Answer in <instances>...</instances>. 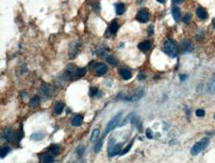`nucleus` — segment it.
<instances>
[{
  "label": "nucleus",
  "mask_w": 215,
  "mask_h": 163,
  "mask_svg": "<svg viewBox=\"0 0 215 163\" xmlns=\"http://www.w3.org/2000/svg\"><path fill=\"white\" fill-rule=\"evenodd\" d=\"M50 151L53 154H55V156H57V154H58L59 152H60V147L57 144H54V145H52V147L50 148Z\"/></svg>",
  "instance_id": "nucleus-23"
},
{
  "label": "nucleus",
  "mask_w": 215,
  "mask_h": 163,
  "mask_svg": "<svg viewBox=\"0 0 215 163\" xmlns=\"http://www.w3.org/2000/svg\"><path fill=\"white\" fill-rule=\"evenodd\" d=\"M136 19L141 23H146L149 20V14L148 12H146L144 10H141L137 14Z\"/></svg>",
  "instance_id": "nucleus-5"
},
{
  "label": "nucleus",
  "mask_w": 215,
  "mask_h": 163,
  "mask_svg": "<svg viewBox=\"0 0 215 163\" xmlns=\"http://www.w3.org/2000/svg\"><path fill=\"white\" fill-rule=\"evenodd\" d=\"M95 70H96L98 75H103L107 72V66L104 63H98L95 67Z\"/></svg>",
  "instance_id": "nucleus-7"
},
{
  "label": "nucleus",
  "mask_w": 215,
  "mask_h": 163,
  "mask_svg": "<svg viewBox=\"0 0 215 163\" xmlns=\"http://www.w3.org/2000/svg\"><path fill=\"white\" fill-rule=\"evenodd\" d=\"M119 30V24L116 20H114L113 22L110 24V27H109V32L112 33V34H116Z\"/></svg>",
  "instance_id": "nucleus-14"
},
{
  "label": "nucleus",
  "mask_w": 215,
  "mask_h": 163,
  "mask_svg": "<svg viewBox=\"0 0 215 163\" xmlns=\"http://www.w3.org/2000/svg\"><path fill=\"white\" fill-rule=\"evenodd\" d=\"M120 149H122V144H117L114 145V147L112 148V150L109 152V156H114L116 154H119V153H120Z\"/></svg>",
  "instance_id": "nucleus-13"
},
{
  "label": "nucleus",
  "mask_w": 215,
  "mask_h": 163,
  "mask_svg": "<svg viewBox=\"0 0 215 163\" xmlns=\"http://www.w3.org/2000/svg\"><path fill=\"white\" fill-rule=\"evenodd\" d=\"M83 122V117L81 114H77L76 117L72 119V125L75 127H79L80 126Z\"/></svg>",
  "instance_id": "nucleus-11"
},
{
  "label": "nucleus",
  "mask_w": 215,
  "mask_h": 163,
  "mask_svg": "<svg viewBox=\"0 0 215 163\" xmlns=\"http://www.w3.org/2000/svg\"><path fill=\"white\" fill-rule=\"evenodd\" d=\"M43 137H44V134L43 133H34L31 135V139L33 140H36V141H38V140H41L43 139Z\"/></svg>",
  "instance_id": "nucleus-21"
},
{
  "label": "nucleus",
  "mask_w": 215,
  "mask_h": 163,
  "mask_svg": "<svg viewBox=\"0 0 215 163\" xmlns=\"http://www.w3.org/2000/svg\"><path fill=\"white\" fill-rule=\"evenodd\" d=\"M122 117V114H117L116 117H114L112 118L110 121L108 122V124L106 125V128H105V134H108L109 132H111L113 129L118 125L119 122H120V119Z\"/></svg>",
  "instance_id": "nucleus-3"
},
{
  "label": "nucleus",
  "mask_w": 215,
  "mask_h": 163,
  "mask_svg": "<svg viewBox=\"0 0 215 163\" xmlns=\"http://www.w3.org/2000/svg\"><path fill=\"white\" fill-rule=\"evenodd\" d=\"M39 93L43 98H48L52 94V88L49 85H43L39 90Z\"/></svg>",
  "instance_id": "nucleus-6"
},
{
  "label": "nucleus",
  "mask_w": 215,
  "mask_h": 163,
  "mask_svg": "<svg viewBox=\"0 0 215 163\" xmlns=\"http://www.w3.org/2000/svg\"><path fill=\"white\" fill-rule=\"evenodd\" d=\"M11 151V148L10 147H3L2 149H1V151H0V157H5L6 156H7V154Z\"/></svg>",
  "instance_id": "nucleus-24"
},
{
  "label": "nucleus",
  "mask_w": 215,
  "mask_h": 163,
  "mask_svg": "<svg viewBox=\"0 0 215 163\" xmlns=\"http://www.w3.org/2000/svg\"><path fill=\"white\" fill-rule=\"evenodd\" d=\"M196 14H197L198 17L202 20H205L208 18V12H206V11L202 7H198V9L196 10Z\"/></svg>",
  "instance_id": "nucleus-10"
},
{
  "label": "nucleus",
  "mask_w": 215,
  "mask_h": 163,
  "mask_svg": "<svg viewBox=\"0 0 215 163\" xmlns=\"http://www.w3.org/2000/svg\"><path fill=\"white\" fill-rule=\"evenodd\" d=\"M208 90L209 93H215V77L211 79L208 84Z\"/></svg>",
  "instance_id": "nucleus-19"
},
{
  "label": "nucleus",
  "mask_w": 215,
  "mask_h": 163,
  "mask_svg": "<svg viewBox=\"0 0 215 163\" xmlns=\"http://www.w3.org/2000/svg\"><path fill=\"white\" fill-rule=\"evenodd\" d=\"M150 47H151V43H150L149 41H144V42H141L139 45H138V48H139L141 51H144V53H145V51H147L149 49H150Z\"/></svg>",
  "instance_id": "nucleus-12"
},
{
  "label": "nucleus",
  "mask_w": 215,
  "mask_h": 163,
  "mask_svg": "<svg viewBox=\"0 0 215 163\" xmlns=\"http://www.w3.org/2000/svg\"><path fill=\"white\" fill-rule=\"evenodd\" d=\"M190 20H191V15L187 14L186 16H184V23H190Z\"/></svg>",
  "instance_id": "nucleus-30"
},
{
  "label": "nucleus",
  "mask_w": 215,
  "mask_h": 163,
  "mask_svg": "<svg viewBox=\"0 0 215 163\" xmlns=\"http://www.w3.org/2000/svg\"><path fill=\"white\" fill-rule=\"evenodd\" d=\"M16 137H17V134L14 131H12L11 129H6L3 132V138L7 141H10L11 142V141L16 140Z\"/></svg>",
  "instance_id": "nucleus-4"
},
{
  "label": "nucleus",
  "mask_w": 215,
  "mask_h": 163,
  "mask_svg": "<svg viewBox=\"0 0 215 163\" xmlns=\"http://www.w3.org/2000/svg\"><path fill=\"white\" fill-rule=\"evenodd\" d=\"M98 135H100V131H98V129H95L92 133V135H91V141L96 140L98 137Z\"/></svg>",
  "instance_id": "nucleus-27"
},
{
  "label": "nucleus",
  "mask_w": 215,
  "mask_h": 163,
  "mask_svg": "<svg viewBox=\"0 0 215 163\" xmlns=\"http://www.w3.org/2000/svg\"><path fill=\"white\" fill-rule=\"evenodd\" d=\"M39 103H40V97L38 96H36L33 97V99L30 102V105H31L33 108H36V107L39 106Z\"/></svg>",
  "instance_id": "nucleus-18"
},
{
  "label": "nucleus",
  "mask_w": 215,
  "mask_h": 163,
  "mask_svg": "<svg viewBox=\"0 0 215 163\" xmlns=\"http://www.w3.org/2000/svg\"><path fill=\"white\" fill-rule=\"evenodd\" d=\"M97 91H98V90L96 89V88H93V89H91V96H95V94H96L97 93Z\"/></svg>",
  "instance_id": "nucleus-33"
},
{
  "label": "nucleus",
  "mask_w": 215,
  "mask_h": 163,
  "mask_svg": "<svg viewBox=\"0 0 215 163\" xmlns=\"http://www.w3.org/2000/svg\"><path fill=\"white\" fill-rule=\"evenodd\" d=\"M85 74H86V69H85V68H77V69H76L75 75H76L77 76L82 77Z\"/></svg>",
  "instance_id": "nucleus-22"
},
{
  "label": "nucleus",
  "mask_w": 215,
  "mask_h": 163,
  "mask_svg": "<svg viewBox=\"0 0 215 163\" xmlns=\"http://www.w3.org/2000/svg\"><path fill=\"white\" fill-rule=\"evenodd\" d=\"M214 118H215V115H214Z\"/></svg>",
  "instance_id": "nucleus-37"
},
{
  "label": "nucleus",
  "mask_w": 215,
  "mask_h": 163,
  "mask_svg": "<svg viewBox=\"0 0 215 163\" xmlns=\"http://www.w3.org/2000/svg\"><path fill=\"white\" fill-rule=\"evenodd\" d=\"M102 144H103V141H102V140L98 141L97 144L95 145V147H94V151L96 152V153L101 152V148H102Z\"/></svg>",
  "instance_id": "nucleus-25"
},
{
  "label": "nucleus",
  "mask_w": 215,
  "mask_h": 163,
  "mask_svg": "<svg viewBox=\"0 0 215 163\" xmlns=\"http://www.w3.org/2000/svg\"><path fill=\"white\" fill-rule=\"evenodd\" d=\"M208 138H204L201 141H199V142H197L191 149V154L196 156V154L203 151L206 146H208Z\"/></svg>",
  "instance_id": "nucleus-2"
},
{
  "label": "nucleus",
  "mask_w": 215,
  "mask_h": 163,
  "mask_svg": "<svg viewBox=\"0 0 215 163\" xmlns=\"http://www.w3.org/2000/svg\"><path fill=\"white\" fill-rule=\"evenodd\" d=\"M107 61H108L112 66H115L117 65V59H116L113 55H109V57H107Z\"/></svg>",
  "instance_id": "nucleus-26"
},
{
  "label": "nucleus",
  "mask_w": 215,
  "mask_h": 163,
  "mask_svg": "<svg viewBox=\"0 0 215 163\" xmlns=\"http://www.w3.org/2000/svg\"><path fill=\"white\" fill-rule=\"evenodd\" d=\"M163 49H165V51L167 55H169L171 57H177V53H178V47L176 42L174 40H166L163 44Z\"/></svg>",
  "instance_id": "nucleus-1"
},
{
  "label": "nucleus",
  "mask_w": 215,
  "mask_h": 163,
  "mask_svg": "<svg viewBox=\"0 0 215 163\" xmlns=\"http://www.w3.org/2000/svg\"><path fill=\"white\" fill-rule=\"evenodd\" d=\"M158 2H160V3H165V0H157Z\"/></svg>",
  "instance_id": "nucleus-35"
},
{
  "label": "nucleus",
  "mask_w": 215,
  "mask_h": 163,
  "mask_svg": "<svg viewBox=\"0 0 215 163\" xmlns=\"http://www.w3.org/2000/svg\"><path fill=\"white\" fill-rule=\"evenodd\" d=\"M42 163H52L54 162V156L51 153H44L40 157Z\"/></svg>",
  "instance_id": "nucleus-9"
},
{
  "label": "nucleus",
  "mask_w": 215,
  "mask_h": 163,
  "mask_svg": "<svg viewBox=\"0 0 215 163\" xmlns=\"http://www.w3.org/2000/svg\"><path fill=\"white\" fill-rule=\"evenodd\" d=\"M132 142L130 143V144H128V146H127V147L125 148V149H124V150H122V152H120V156H122V154H126L128 151H129V150H130V148L132 147Z\"/></svg>",
  "instance_id": "nucleus-29"
},
{
  "label": "nucleus",
  "mask_w": 215,
  "mask_h": 163,
  "mask_svg": "<svg viewBox=\"0 0 215 163\" xmlns=\"http://www.w3.org/2000/svg\"><path fill=\"white\" fill-rule=\"evenodd\" d=\"M172 1H173L174 3H176V4H178V3H181L183 1V0H172Z\"/></svg>",
  "instance_id": "nucleus-34"
},
{
  "label": "nucleus",
  "mask_w": 215,
  "mask_h": 163,
  "mask_svg": "<svg viewBox=\"0 0 215 163\" xmlns=\"http://www.w3.org/2000/svg\"><path fill=\"white\" fill-rule=\"evenodd\" d=\"M145 134H146V136H147L148 138H152V132L150 129H147V130H146Z\"/></svg>",
  "instance_id": "nucleus-31"
},
{
  "label": "nucleus",
  "mask_w": 215,
  "mask_h": 163,
  "mask_svg": "<svg viewBox=\"0 0 215 163\" xmlns=\"http://www.w3.org/2000/svg\"><path fill=\"white\" fill-rule=\"evenodd\" d=\"M182 47H183V51H191L193 50V47H192V44L189 41L186 40V41H183L182 43Z\"/></svg>",
  "instance_id": "nucleus-15"
},
{
  "label": "nucleus",
  "mask_w": 215,
  "mask_h": 163,
  "mask_svg": "<svg viewBox=\"0 0 215 163\" xmlns=\"http://www.w3.org/2000/svg\"><path fill=\"white\" fill-rule=\"evenodd\" d=\"M64 109V104L61 102H58L57 104L55 105V112L57 114H59L62 113V111Z\"/></svg>",
  "instance_id": "nucleus-20"
},
{
  "label": "nucleus",
  "mask_w": 215,
  "mask_h": 163,
  "mask_svg": "<svg viewBox=\"0 0 215 163\" xmlns=\"http://www.w3.org/2000/svg\"><path fill=\"white\" fill-rule=\"evenodd\" d=\"M124 12H125V5H124V4L119 3L116 5V12H117V14L120 15V14H122Z\"/></svg>",
  "instance_id": "nucleus-16"
},
{
  "label": "nucleus",
  "mask_w": 215,
  "mask_h": 163,
  "mask_svg": "<svg viewBox=\"0 0 215 163\" xmlns=\"http://www.w3.org/2000/svg\"><path fill=\"white\" fill-rule=\"evenodd\" d=\"M172 15H173L174 19L176 21H180V19H181V12L179 10V8L174 7L173 9H172Z\"/></svg>",
  "instance_id": "nucleus-17"
},
{
  "label": "nucleus",
  "mask_w": 215,
  "mask_h": 163,
  "mask_svg": "<svg viewBox=\"0 0 215 163\" xmlns=\"http://www.w3.org/2000/svg\"><path fill=\"white\" fill-rule=\"evenodd\" d=\"M213 27H214V29H215V21H214V24H213Z\"/></svg>",
  "instance_id": "nucleus-36"
},
{
  "label": "nucleus",
  "mask_w": 215,
  "mask_h": 163,
  "mask_svg": "<svg viewBox=\"0 0 215 163\" xmlns=\"http://www.w3.org/2000/svg\"><path fill=\"white\" fill-rule=\"evenodd\" d=\"M83 151H84V148L82 147V146L77 149V153H79V156H81V154H83Z\"/></svg>",
  "instance_id": "nucleus-32"
},
{
  "label": "nucleus",
  "mask_w": 215,
  "mask_h": 163,
  "mask_svg": "<svg viewBox=\"0 0 215 163\" xmlns=\"http://www.w3.org/2000/svg\"><path fill=\"white\" fill-rule=\"evenodd\" d=\"M196 115H197L198 117H203L204 115H205V111H204V110H202V109L197 110V111H196Z\"/></svg>",
  "instance_id": "nucleus-28"
},
{
  "label": "nucleus",
  "mask_w": 215,
  "mask_h": 163,
  "mask_svg": "<svg viewBox=\"0 0 215 163\" xmlns=\"http://www.w3.org/2000/svg\"><path fill=\"white\" fill-rule=\"evenodd\" d=\"M120 76H122L124 80H128V79H130V78H131V76H132L131 71L129 70V69H126V68L120 69Z\"/></svg>",
  "instance_id": "nucleus-8"
}]
</instances>
